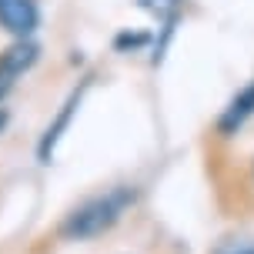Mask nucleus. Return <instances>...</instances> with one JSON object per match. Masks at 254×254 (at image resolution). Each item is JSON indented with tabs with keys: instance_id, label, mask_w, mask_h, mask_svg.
Segmentation results:
<instances>
[{
	"instance_id": "f257e3e1",
	"label": "nucleus",
	"mask_w": 254,
	"mask_h": 254,
	"mask_svg": "<svg viewBox=\"0 0 254 254\" xmlns=\"http://www.w3.org/2000/svg\"><path fill=\"white\" fill-rule=\"evenodd\" d=\"M134 188H111L97 194V197H90L84 201L80 207H74L67 221L61 224V234L67 241H90V238H97L104 231H111L124 217V211L134 204Z\"/></svg>"
},
{
	"instance_id": "f03ea898",
	"label": "nucleus",
	"mask_w": 254,
	"mask_h": 254,
	"mask_svg": "<svg viewBox=\"0 0 254 254\" xmlns=\"http://www.w3.org/2000/svg\"><path fill=\"white\" fill-rule=\"evenodd\" d=\"M37 54H40L37 44H30V40H17L13 47H7L0 54V97L37 64Z\"/></svg>"
},
{
	"instance_id": "7ed1b4c3",
	"label": "nucleus",
	"mask_w": 254,
	"mask_h": 254,
	"mask_svg": "<svg viewBox=\"0 0 254 254\" xmlns=\"http://www.w3.org/2000/svg\"><path fill=\"white\" fill-rule=\"evenodd\" d=\"M40 24V10L34 0H0V27L13 37L27 40Z\"/></svg>"
},
{
	"instance_id": "20e7f679",
	"label": "nucleus",
	"mask_w": 254,
	"mask_h": 254,
	"mask_svg": "<svg viewBox=\"0 0 254 254\" xmlns=\"http://www.w3.org/2000/svg\"><path fill=\"white\" fill-rule=\"evenodd\" d=\"M77 104H80V94H70V101L64 104L61 117H57V121L47 127V134H44V140H40V151H37L40 161H51V154H54V147H57V140L64 137V130H67V124H70V117H74Z\"/></svg>"
},
{
	"instance_id": "39448f33",
	"label": "nucleus",
	"mask_w": 254,
	"mask_h": 254,
	"mask_svg": "<svg viewBox=\"0 0 254 254\" xmlns=\"http://www.w3.org/2000/svg\"><path fill=\"white\" fill-rule=\"evenodd\" d=\"M251 114H254V84H251V87H244L241 94L228 104V111L221 114V130H224V134L238 130V127H241Z\"/></svg>"
},
{
	"instance_id": "423d86ee",
	"label": "nucleus",
	"mask_w": 254,
	"mask_h": 254,
	"mask_svg": "<svg viewBox=\"0 0 254 254\" xmlns=\"http://www.w3.org/2000/svg\"><path fill=\"white\" fill-rule=\"evenodd\" d=\"M178 3H181V0H140V7H147L151 13H157V17H161V20H167V24H174Z\"/></svg>"
},
{
	"instance_id": "0eeeda50",
	"label": "nucleus",
	"mask_w": 254,
	"mask_h": 254,
	"mask_svg": "<svg viewBox=\"0 0 254 254\" xmlns=\"http://www.w3.org/2000/svg\"><path fill=\"white\" fill-rule=\"evenodd\" d=\"M214 254H254V241L248 238H228L214 248Z\"/></svg>"
},
{
	"instance_id": "6e6552de",
	"label": "nucleus",
	"mask_w": 254,
	"mask_h": 254,
	"mask_svg": "<svg viewBox=\"0 0 254 254\" xmlns=\"http://www.w3.org/2000/svg\"><path fill=\"white\" fill-rule=\"evenodd\" d=\"M7 127V111H0V130Z\"/></svg>"
}]
</instances>
